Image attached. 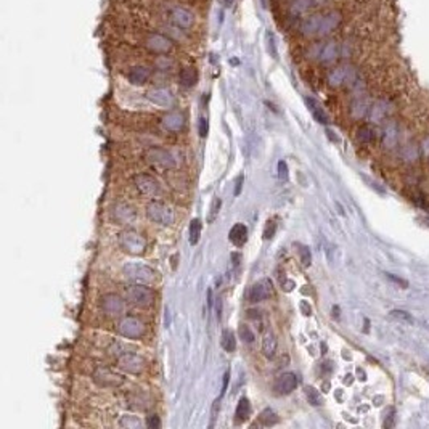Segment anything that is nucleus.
I'll return each instance as SVG.
<instances>
[{"mask_svg": "<svg viewBox=\"0 0 429 429\" xmlns=\"http://www.w3.org/2000/svg\"><path fill=\"white\" fill-rule=\"evenodd\" d=\"M296 246H298V252H299V256H301V262H303V265H304V267H309V265H311V262H312L311 249H309L307 246H304V244H296Z\"/></svg>", "mask_w": 429, "mask_h": 429, "instance_id": "473e14b6", "label": "nucleus"}, {"mask_svg": "<svg viewBox=\"0 0 429 429\" xmlns=\"http://www.w3.org/2000/svg\"><path fill=\"white\" fill-rule=\"evenodd\" d=\"M323 2H328V0H315V4H323Z\"/></svg>", "mask_w": 429, "mask_h": 429, "instance_id": "09e8293b", "label": "nucleus"}, {"mask_svg": "<svg viewBox=\"0 0 429 429\" xmlns=\"http://www.w3.org/2000/svg\"><path fill=\"white\" fill-rule=\"evenodd\" d=\"M343 15L339 12H327V13H314L311 17L304 18L299 23L298 31L303 37H327L341 26Z\"/></svg>", "mask_w": 429, "mask_h": 429, "instance_id": "f257e3e1", "label": "nucleus"}, {"mask_svg": "<svg viewBox=\"0 0 429 429\" xmlns=\"http://www.w3.org/2000/svg\"><path fill=\"white\" fill-rule=\"evenodd\" d=\"M152 77V69L145 65H137V66H132L127 71V79L129 82L133 85H143L150 81Z\"/></svg>", "mask_w": 429, "mask_h": 429, "instance_id": "a211bd4d", "label": "nucleus"}, {"mask_svg": "<svg viewBox=\"0 0 429 429\" xmlns=\"http://www.w3.org/2000/svg\"><path fill=\"white\" fill-rule=\"evenodd\" d=\"M220 206H222V200H220V198H214L212 203H211V212H209V217H208V222H209V224H212V222L217 219L219 211H220Z\"/></svg>", "mask_w": 429, "mask_h": 429, "instance_id": "72a5a7b5", "label": "nucleus"}, {"mask_svg": "<svg viewBox=\"0 0 429 429\" xmlns=\"http://www.w3.org/2000/svg\"><path fill=\"white\" fill-rule=\"evenodd\" d=\"M243 180H244V179H243V176H240V177H238V179H236V184H235V185H236V187H235V195H236V196H238V195H240V193H241V187H243Z\"/></svg>", "mask_w": 429, "mask_h": 429, "instance_id": "c03bdc74", "label": "nucleus"}, {"mask_svg": "<svg viewBox=\"0 0 429 429\" xmlns=\"http://www.w3.org/2000/svg\"><path fill=\"white\" fill-rule=\"evenodd\" d=\"M306 103H307L309 109H311L312 116L317 119V121H319L320 124H328V116H327V113H325L323 106L320 105L319 101L314 100V98H311V97H307V98H306Z\"/></svg>", "mask_w": 429, "mask_h": 429, "instance_id": "5701e85b", "label": "nucleus"}, {"mask_svg": "<svg viewBox=\"0 0 429 429\" xmlns=\"http://www.w3.org/2000/svg\"><path fill=\"white\" fill-rule=\"evenodd\" d=\"M164 17L169 25L176 26L182 31H190L196 26V13L193 9L187 5H166L164 7Z\"/></svg>", "mask_w": 429, "mask_h": 429, "instance_id": "f03ea898", "label": "nucleus"}, {"mask_svg": "<svg viewBox=\"0 0 429 429\" xmlns=\"http://www.w3.org/2000/svg\"><path fill=\"white\" fill-rule=\"evenodd\" d=\"M386 276L389 278V280H392L394 283L403 286V288H408V281L403 280V278H399V276H395V275H392V273H386Z\"/></svg>", "mask_w": 429, "mask_h": 429, "instance_id": "79ce46f5", "label": "nucleus"}, {"mask_svg": "<svg viewBox=\"0 0 429 429\" xmlns=\"http://www.w3.org/2000/svg\"><path fill=\"white\" fill-rule=\"evenodd\" d=\"M228 238L235 246L241 248V246L246 243V240H248V228H246L244 224H235L232 227V230H230Z\"/></svg>", "mask_w": 429, "mask_h": 429, "instance_id": "412c9836", "label": "nucleus"}, {"mask_svg": "<svg viewBox=\"0 0 429 429\" xmlns=\"http://www.w3.org/2000/svg\"><path fill=\"white\" fill-rule=\"evenodd\" d=\"M315 0H291L288 5V17L291 20H298L312 9Z\"/></svg>", "mask_w": 429, "mask_h": 429, "instance_id": "aec40b11", "label": "nucleus"}, {"mask_svg": "<svg viewBox=\"0 0 429 429\" xmlns=\"http://www.w3.org/2000/svg\"><path fill=\"white\" fill-rule=\"evenodd\" d=\"M222 347L225 349L227 352H233L236 349V339L233 336V333L230 330H224L222 331V339H220Z\"/></svg>", "mask_w": 429, "mask_h": 429, "instance_id": "bb28decb", "label": "nucleus"}, {"mask_svg": "<svg viewBox=\"0 0 429 429\" xmlns=\"http://www.w3.org/2000/svg\"><path fill=\"white\" fill-rule=\"evenodd\" d=\"M101 311L105 312V315L108 317H121L124 314V309H125V303L121 296L113 295V293H108L101 298Z\"/></svg>", "mask_w": 429, "mask_h": 429, "instance_id": "9b49d317", "label": "nucleus"}, {"mask_svg": "<svg viewBox=\"0 0 429 429\" xmlns=\"http://www.w3.org/2000/svg\"><path fill=\"white\" fill-rule=\"evenodd\" d=\"M147 216L150 220H153L156 224H161V225H172L174 220H176L172 208H169L168 204H164L161 201L150 203L147 206Z\"/></svg>", "mask_w": 429, "mask_h": 429, "instance_id": "0eeeda50", "label": "nucleus"}, {"mask_svg": "<svg viewBox=\"0 0 429 429\" xmlns=\"http://www.w3.org/2000/svg\"><path fill=\"white\" fill-rule=\"evenodd\" d=\"M198 81V73L196 69L192 68V66H185L180 69L179 73V82L182 87H185V89H190V87H193Z\"/></svg>", "mask_w": 429, "mask_h": 429, "instance_id": "4be33fe9", "label": "nucleus"}, {"mask_svg": "<svg viewBox=\"0 0 429 429\" xmlns=\"http://www.w3.org/2000/svg\"><path fill=\"white\" fill-rule=\"evenodd\" d=\"M278 177H280L281 180L288 179V164H286L284 161L278 163Z\"/></svg>", "mask_w": 429, "mask_h": 429, "instance_id": "4c0bfd02", "label": "nucleus"}, {"mask_svg": "<svg viewBox=\"0 0 429 429\" xmlns=\"http://www.w3.org/2000/svg\"><path fill=\"white\" fill-rule=\"evenodd\" d=\"M198 130H200V137H206L208 135V130H209V124H208V119L206 117H201L200 119V127H198Z\"/></svg>", "mask_w": 429, "mask_h": 429, "instance_id": "58836bf2", "label": "nucleus"}, {"mask_svg": "<svg viewBox=\"0 0 429 429\" xmlns=\"http://www.w3.org/2000/svg\"><path fill=\"white\" fill-rule=\"evenodd\" d=\"M267 42H268V50L270 53L273 55V57L276 58V45H275V37L272 33H267Z\"/></svg>", "mask_w": 429, "mask_h": 429, "instance_id": "ea45409f", "label": "nucleus"}, {"mask_svg": "<svg viewBox=\"0 0 429 429\" xmlns=\"http://www.w3.org/2000/svg\"><path fill=\"white\" fill-rule=\"evenodd\" d=\"M228 378H230V373H228V371H225V375H224V383H222V392H220V395H224V394H225V391H227V387H228Z\"/></svg>", "mask_w": 429, "mask_h": 429, "instance_id": "49530a36", "label": "nucleus"}, {"mask_svg": "<svg viewBox=\"0 0 429 429\" xmlns=\"http://www.w3.org/2000/svg\"><path fill=\"white\" fill-rule=\"evenodd\" d=\"M248 301L249 303H260L272 296V283L270 280H262L256 284H252L248 290Z\"/></svg>", "mask_w": 429, "mask_h": 429, "instance_id": "2eb2a0df", "label": "nucleus"}, {"mask_svg": "<svg viewBox=\"0 0 429 429\" xmlns=\"http://www.w3.org/2000/svg\"><path fill=\"white\" fill-rule=\"evenodd\" d=\"M147 98L161 108H171L174 105V101H176L172 92L169 89H164V87H156V89L148 90Z\"/></svg>", "mask_w": 429, "mask_h": 429, "instance_id": "4468645a", "label": "nucleus"}, {"mask_svg": "<svg viewBox=\"0 0 429 429\" xmlns=\"http://www.w3.org/2000/svg\"><path fill=\"white\" fill-rule=\"evenodd\" d=\"M298 387V376L295 373H283L273 383V391L278 395H288Z\"/></svg>", "mask_w": 429, "mask_h": 429, "instance_id": "ddd939ff", "label": "nucleus"}, {"mask_svg": "<svg viewBox=\"0 0 429 429\" xmlns=\"http://www.w3.org/2000/svg\"><path fill=\"white\" fill-rule=\"evenodd\" d=\"M306 395H307L309 403L315 405V407H319V405H322V395H320V392L317 391L315 387H312V386L306 387Z\"/></svg>", "mask_w": 429, "mask_h": 429, "instance_id": "7c9ffc66", "label": "nucleus"}, {"mask_svg": "<svg viewBox=\"0 0 429 429\" xmlns=\"http://www.w3.org/2000/svg\"><path fill=\"white\" fill-rule=\"evenodd\" d=\"M147 426L148 427H161V421L156 415H150V416H147Z\"/></svg>", "mask_w": 429, "mask_h": 429, "instance_id": "a19ab883", "label": "nucleus"}, {"mask_svg": "<svg viewBox=\"0 0 429 429\" xmlns=\"http://www.w3.org/2000/svg\"><path fill=\"white\" fill-rule=\"evenodd\" d=\"M133 184L137 187V190L145 196H156L160 195V184L148 174H137L133 177Z\"/></svg>", "mask_w": 429, "mask_h": 429, "instance_id": "f8f14e48", "label": "nucleus"}, {"mask_svg": "<svg viewBox=\"0 0 429 429\" xmlns=\"http://www.w3.org/2000/svg\"><path fill=\"white\" fill-rule=\"evenodd\" d=\"M240 338L244 341V343L251 344L254 341V333L249 330V327H246V325H241L240 327Z\"/></svg>", "mask_w": 429, "mask_h": 429, "instance_id": "f704fd0d", "label": "nucleus"}, {"mask_svg": "<svg viewBox=\"0 0 429 429\" xmlns=\"http://www.w3.org/2000/svg\"><path fill=\"white\" fill-rule=\"evenodd\" d=\"M276 347H278L276 338L273 335H265L264 341H262V352H264L267 359H273L276 354Z\"/></svg>", "mask_w": 429, "mask_h": 429, "instance_id": "b1692460", "label": "nucleus"}, {"mask_svg": "<svg viewBox=\"0 0 429 429\" xmlns=\"http://www.w3.org/2000/svg\"><path fill=\"white\" fill-rule=\"evenodd\" d=\"M122 272H124L125 278H129V280L133 283L150 284L156 280L155 268H152L150 265H145V264H135V262H130V264H125L122 267Z\"/></svg>", "mask_w": 429, "mask_h": 429, "instance_id": "423d86ee", "label": "nucleus"}, {"mask_svg": "<svg viewBox=\"0 0 429 429\" xmlns=\"http://www.w3.org/2000/svg\"><path fill=\"white\" fill-rule=\"evenodd\" d=\"M352 79H354V71L349 66H338L335 69H331L328 74V82L333 87H339L346 82H351Z\"/></svg>", "mask_w": 429, "mask_h": 429, "instance_id": "f3484780", "label": "nucleus"}, {"mask_svg": "<svg viewBox=\"0 0 429 429\" xmlns=\"http://www.w3.org/2000/svg\"><path fill=\"white\" fill-rule=\"evenodd\" d=\"M301 309H303V314L304 315H312V307L307 304V301H301Z\"/></svg>", "mask_w": 429, "mask_h": 429, "instance_id": "37998d69", "label": "nucleus"}, {"mask_svg": "<svg viewBox=\"0 0 429 429\" xmlns=\"http://www.w3.org/2000/svg\"><path fill=\"white\" fill-rule=\"evenodd\" d=\"M117 333L127 339H138L145 333V323L137 317L125 315L117 323Z\"/></svg>", "mask_w": 429, "mask_h": 429, "instance_id": "6e6552de", "label": "nucleus"}, {"mask_svg": "<svg viewBox=\"0 0 429 429\" xmlns=\"http://www.w3.org/2000/svg\"><path fill=\"white\" fill-rule=\"evenodd\" d=\"M143 156H145V161L152 166L153 169L160 171V172H164L168 169L176 168V160H174V156L164 148L152 147V148L147 150Z\"/></svg>", "mask_w": 429, "mask_h": 429, "instance_id": "39448f33", "label": "nucleus"}, {"mask_svg": "<svg viewBox=\"0 0 429 429\" xmlns=\"http://www.w3.org/2000/svg\"><path fill=\"white\" fill-rule=\"evenodd\" d=\"M155 65L158 69H163V71H169L174 68V60L168 55H158L156 60H155Z\"/></svg>", "mask_w": 429, "mask_h": 429, "instance_id": "c756f323", "label": "nucleus"}, {"mask_svg": "<svg viewBox=\"0 0 429 429\" xmlns=\"http://www.w3.org/2000/svg\"><path fill=\"white\" fill-rule=\"evenodd\" d=\"M281 286H283L284 291H291L296 284H295V281H291V280H283V281H281Z\"/></svg>", "mask_w": 429, "mask_h": 429, "instance_id": "a18cd8bd", "label": "nucleus"}, {"mask_svg": "<svg viewBox=\"0 0 429 429\" xmlns=\"http://www.w3.org/2000/svg\"><path fill=\"white\" fill-rule=\"evenodd\" d=\"M93 381L98 386H103V387H117L124 383V378L111 368L98 367L93 371Z\"/></svg>", "mask_w": 429, "mask_h": 429, "instance_id": "9d476101", "label": "nucleus"}, {"mask_svg": "<svg viewBox=\"0 0 429 429\" xmlns=\"http://www.w3.org/2000/svg\"><path fill=\"white\" fill-rule=\"evenodd\" d=\"M137 217V211H135L133 206L127 204V203H117L113 208V219L117 222L119 225H125V224H132Z\"/></svg>", "mask_w": 429, "mask_h": 429, "instance_id": "dca6fc26", "label": "nucleus"}, {"mask_svg": "<svg viewBox=\"0 0 429 429\" xmlns=\"http://www.w3.org/2000/svg\"><path fill=\"white\" fill-rule=\"evenodd\" d=\"M391 315L394 317V319L400 320V322L413 323V317H411L408 312H405V311H392V312H391Z\"/></svg>", "mask_w": 429, "mask_h": 429, "instance_id": "c9c22d12", "label": "nucleus"}, {"mask_svg": "<svg viewBox=\"0 0 429 429\" xmlns=\"http://www.w3.org/2000/svg\"><path fill=\"white\" fill-rule=\"evenodd\" d=\"M117 241L121 249L130 256H141L147 249V241L138 232L135 230H124L117 235Z\"/></svg>", "mask_w": 429, "mask_h": 429, "instance_id": "20e7f679", "label": "nucleus"}, {"mask_svg": "<svg viewBox=\"0 0 429 429\" xmlns=\"http://www.w3.org/2000/svg\"><path fill=\"white\" fill-rule=\"evenodd\" d=\"M161 124H163V127L166 130L179 132V130L184 129V125H185V116L182 113H179V111H171V113L163 116Z\"/></svg>", "mask_w": 429, "mask_h": 429, "instance_id": "6ab92c4d", "label": "nucleus"}, {"mask_svg": "<svg viewBox=\"0 0 429 429\" xmlns=\"http://www.w3.org/2000/svg\"><path fill=\"white\" fill-rule=\"evenodd\" d=\"M119 424L122 427H129V429H137L141 426V421L137 416H130V415H124L119 421Z\"/></svg>", "mask_w": 429, "mask_h": 429, "instance_id": "2f4dec72", "label": "nucleus"}, {"mask_svg": "<svg viewBox=\"0 0 429 429\" xmlns=\"http://www.w3.org/2000/svg\"><path fill=\"white\" fill-rule=\"evenodd\" d=\"M251 415V403L246 397H241L240 402L236 405V411H235V416L238 421H246Z\"/></svg>", "mask_w": 429, "mask_h": 429, "instance_id": "393cba45", "label": "nucleus"}, {"mask_svg": "<svg viewBox=\"0 0 429 429\" xmlns=\"http://www.w3.org/2000/svg\"><path fill=\"white\" fill-rule=\"evenodd\" d=\"M201 230H203V224L200 219H193L190 222V244H198L201 238Z\"/></svg>", "mask_w": 429, "mask_h": 429, "instance_id": "a878e982", "label": "nucleus"}, {"mask_svg": "<svg viewBox=\"0 0 429 429\" xmlns=\"http://www.w3.org/2000/svg\"><path fill=\"white\" fill-rule=\"evenodd\" d=\"M116 360H117L119 368L125 373H132V375H138V373H141V370L145 368V360L135 352L127 351L122 355H119Z\"/></svg>", "mask_w": 429, "mask_h": 429, "instance_id": "1a4fd4ad", "label": "nucleus"}, {"mask_svg": "<svg viewBox=\"0 0 429 429\" xmlns=\"http://www.w3.org/2000/svg\"><path fill=\"white\" fill-rule=\"evenodd\" d=\"M259 421H260V423L264 424V426H273V424L278 423V416H276V413H275L273 410L265 408L264 411L260 413Z\"/></svg>", "mask_w": 429, "mask_h": 429, "instance_id": "c85d7f7f", "label": "nucleus"}, {"mask_svg": "<svg viewBox=\"0 0 429 429\" xmlns=\"http://www.w3.org/2000/svg\"><path fill=\"white\" fill-rule=\"evenodd\" d=\"M219 2H220L222 5H224L225 9H230V7L233 5V0H219Z\"/></svg>", "mask_w": 429, "mask_h": 429, "instance_id": "de8ad7c7", "label": "nucleus"}, {"mask_svg": "<svg viewBox=\"0 0 429 429\" xmlns=\"http://www.w3.org/2000/svg\"><path fill=\"white\" fill-rule=\"evenodd\" d=\"M124 296H125V301H129L132 306L141 307V309L153 306L155 303V291L141 283H133V284L125 286Z\"/></svg>", "mask_w": 429, "mask_h": 429, "instance_id": "7ed1b4c3", "label": "nucleus"}, {"mask_svg": "<svg viewBox=\"0 0 429 429\" xmlns=\"http://www.w3.org/2000/svg\"><path fill=\"white\" fill-rule=\"evenodd\" d=\"M357 138L362 143H370L375 140V130H373L370 125H362L360 129L357 130Z\"/></svg>", "mask_w": 429, "mask_h": 429, "instance_id": "cd10ccee", "label": "nucleus"}, {"mask_svg": "<svg viewBox=\"0 0 429 429\" xmlns=\"http://www.w3.org/2000/svg\"><path fill=\"white\" fill-rule=\"evenodd\" d=\"M275 230H276V224L273 220H268L264 230V240H270V238L275 235Z\"/></svg>", "mask_w": 429, "mask_h": 429, "instance_id": "e433bc0d", "label": "nucleus"}]
</instances>
